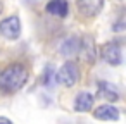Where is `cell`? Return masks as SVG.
Segmentation results:
<instances>
[{"mask_svg":"<svg viewBox=\"0 0 126 124\" xmlns=\"http://www.w3.org/2000/svg\"><path fill=\"white\" fill-rule=\"evenodd\" d=\"M28 69L23 64H11L0 72V90L5 93L19 91L28 81Z\"/></svg>","mask_w":126,"mask_h":124,"instance_id":"obj_1","label":"cell"},{"mask_svg":"<svg viewBox=\"0 0 126 124\" xmlns=\"http://www.w3.org/2000/svg\"><path fill=\"white\" fill-rule=\"evenodd\" d=\"M57 81H61L64 86L71 88L79 81V69L73 60H67L62 64V67L57 72Z\"/></svg>","mask_w":126,"mask_h":124,"instance_id":"obj_2","label":"cell"},{"mask_svg":"<svg viewBox=\"0 0 126 124\" xmlns=\"http://www.w3.org/2000/svg\"><path fill=\"white\" fill-rule=\"evenodd\" d=\"M78 55L88 62V64H93L98 57V52H97V45H95V40L90 36V35H85L79 38V48H78Z\"/></svg>","mask_w":126,"mask_h":124,"instance_id":"obj_3","label":"cell"},{"mask_svg":"<svg viewBox=\"0 0 126 124\" xmlns=\"http://www.w3.org/2000/svg\"><path fill=\"white\" fill-rule=\"evenodd\" d=\"M100 57L110 66H119L123 62V48L117 41H109V43L102 45Z\"/></svg>","mask_w":126,"mask_h":124,"instance_id":"obj_4","label":"cell"},{"mask_svg":"<svg viewBox=\"0 0 126 124\" xmlns=\"http://www.w3.org/2000/svg\"><path fill=\"white\" fill-rule=\"evenodd\" d=\"M0 35L7 40H16L21 35V21L17 16H11L0 21Z\"/></svg>","mask_w":126,"mask_h":124,"instance_id":"obj_5","label":"cell"},{"mask_svg":"<svg viewBox=\"0 0 126 124\" xmlns=\"http://www.w3.org/2000/svg\"><path fill=\"white\" fill-rule=\"evenodd\" d=\"M76 7H78L81 16L93 17V16H97L102 11L104 0H76Z\"/></svg>","mask_w":126,"mask_h":124,"instance_id":"obj_6","label":"cell"},{"mask_svg":"<svg viewBox=\"0 0 126 124\" xmlns=\"http://www.w3.org/2000/svg\"><path fill=\"white\" fill-rule=\"evenodd\" d=\"M93 117L102 119V121H117L119 119V110L114 105H98L93 110Z\"/></svg>","mask_w":126,"mask_h":124,"instance_id":"obj_7","label":"cell"},{"mask_svg":"<svg viewBox=\"0 0 126 124\" xmlns=\"http://www.w3.org/2000/svg\"><path fill=\"white\" fill-rule=\"evenodd\" d=\"M97 91H98V96H102L105 100H110V102H117L119 100L117 90L110 83H107V81H98L97 83Z\"/></svg>","mask_w":126,"mask_h":124,"instance_id":"obj_8","label":"cell"},{"mask_svg":"<svg viewBox=\"0 0 126 124\" xmlns=\"http://www.w3.org/2000/svg\"><path fill=\"white\" fill-rule=\"evenodd\" d=\"M69 11L67 0H50L47 4V12L55 16V17H66Z\"/></svg>","mask_w":126,"mask_h":124,"instance_id":"obj_9","label":"cell"},{"mask_svg":"<svg viewBox=\"0 0 126 124\" xmlns=\"http://www.w3.org/2000/svg\"><path fill=\"white\" fill-rule=\"evenodd\" d=\"M92 109H93V95H90L86 91L78 93L76 100H74V110L76 112H86Z\"/></svg>","mask_w":126,"mask_h":124,"instance_id":"obj_10","label":"cell"},{"mask_svg":"<svg viewBox=\"0 0 126 124\" xmlns=\"http://www.w3.org/2000/svg\"><path fill=\"white\" fill-rule=\"evenodd\" d=\"M78 48H79V38L78 36H71V38H66L62 43H61V54L64 57H73V55H78Z\"/></svg>","mask_w":126,"mask_h":124,"instance_id":"obj_11","label":"cell"},{"mask_svg":"<svg viewBox=\"0 0 126 124\" xmlns=\"http://www.w3.org/2000/svg\"><path fill=\"white\" fill-rule=\"evenodd\" d=\"M43 83H45V86H48V88H52V86L57 83V72H55L50 66L45 69V74H43Z\"/></svg>","mask_w":126,"mask_h":124,"instance_id":"obj_12","label":"cell"},{"mask_svg":"<svg viewBox=\"0 0 126 124\" xmlns=\"http://www.w3.org/2000/svg\"><path fill=\"white\" fill-rule=\"evenodd\" d=\"M0 122H11V119H7V117H0Z\"/></svg>","mask_w":126,"mask_h":124,"instance_id":"obj_13","label":"cell"},{"mask_svg":"<svg viewBox=\"0 0 126 124\" xmlns=\"http://www.w3.org/2000/svg\"><path fill=\"white\" fill-rule=\"evenodd\" d=\"M2 11H4V5H2V2H0V14H2Z\"/></svg>","mask_w":126,"mask_h":124,"instance_id":"obj_14","label":"cell"},{"mask_svg":"<svg viewBox=\"0 0 126 124\" xmlns=\"http://www.w3.org/2000/svg\"><path fill=\"white\" fill-rule=\"evenodd\" d=\"M117 2H123V0H117Z\"/></svg>","mask_w":126,"mask_h":124,"instance_id":"obj_15","label":"cell"}]
</instances>
